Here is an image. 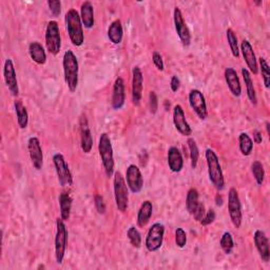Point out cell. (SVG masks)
<instances>
[{"instance_id":"38","label":"cell","mask_w":270,"mask_h":270,"mask_svg":"<svg viewBox=\"0 0 270 270\" xmlns=\"http://www.w3.org/2000/svg\"><path fill=\"white\" fill-rule=\"evenodd\" d=\"M260 68H261V74H262V77L264 80V85L266 89H269V85H270V69L268 63L266 61L265 58H260Z\"/></svg>"},{"instance_id":"43","label":"cell","mask_w":270,"mask_h":270,"mask_svg":"<svg viewBox=\"0 0 270 270\" xmlns=\"http://www.w3.org/2000/svg\"><path fill=\"white\" fill-rule=\"evenodd\" d=\"M152 60H153V63H154V66L160 70V71H164V60H163V57H162V55L158 53L157 51L153 52L152 54Z\"/></svg>"},{"instance_id":"24","label":"cell","mask_w":270,"mask_h":270,"mask_svg":"<svg viewBox=\"0 0 270 270\" xmlns=\"http://www.w3.org/2000/svg\"><path fill=\"white\" fill-rule=\"evenodd\" d=\"M80 19L86 29H92L94 26V7L90 1L82 2L80 7Z\"/></svg>"},{"instance_id":"1","label":"cell","mask_w":270,"mask_h":270,"mask_svg":"<svg viewBox=\"0 0 270 270\" xmlns=\"http://www.w3.org/2000/svg\"><path fill=\"white\" fill-rule=\"evenodd\" d=\"M62 66H63V75L64 81H66L69 90L73 93L76 91L78 85V60L75 56L73 51L68 50L63 55L62 59Z\"/></svg>"},{"instance_id":"40","label":"cell","mask_w":270,"mask_h":270,"mask_svg":"<svg viewBox=\"0 0 270 270\" xmlns=\"http://www.w3.org/2000/svg\"><path fill=\"white\" fill-rule=\"evenodd\" d=\"M205 214H206V208H205L204 204L199 203V205L197 206V208L194 209V211H193V213L191 214V216L194 218L195 221L201 222V221L204 219Z\"/></svg>"},{"instance_id":"31","label":"cell","mask_w":270,"mask_h":270,"mask_svg":"<svg viewBox=\"0 0 270 270\" xmlns=\"http://www.w3.org/2000/svg\"><path fill=\"white\" fill-rule=\"evenodd\" d=\"M239 145H240V151L244 156H249L251 152H253L254 142L247 133L243 132L239 135Z\"/></svg>"},{"instance_id":"34","label":"cell","mask_w":270,"mask_h":270,"mask_svg":"<svg viewBox=\"0 0 270 270\" xmlns=\"http://www.w3.org/2000/svg\"><path fill=\"white\" fill-rule=\"evenodd\" d=\"M188 147L190 150V160H191V167L192 169H195L198 166V162H199V157H200V151H199V147L195 143V141L193 138H189L188 139Z\"/></svg>"},{"instance_id":"10","label":"cell","mask_w":270,"mask_h":270,"mask_svg":"<svg viewBox=\"0 0 270 270\" xmlns=\"http://www.w3.org/2000/svg\"><path fill=\"white\" fill-rule=\"evenodd\" d=\"M53 164L56 170V174L58 178L59 184L64 187V186H71L73 184V178L69 166L66 163V160L62 154L56 153L53 156Z\"/></svg>"},{"instance_id":"5","label":"cell","mask_w":270,"mask_h":270,"mask_svg":"<svg viewBox=\"0 0 270 270\" xmlns=\"http://www.w3.org/2000/svg\"><path fill=\"white\" fill-rule=\"evenodd\" d=\"M113 185H114V198L116 207L120 212H126L129 203L128 187L126 185L124 176L118 171L114 173Z\"/></svg>"},{"instance_id":"7","label":"cell","mask_w":270,"mask_h":270,"mask_svg":"<svg viewBox=\"0 0 270 270\" xmlns=\"http://www.w3.org/2000/svg\"><path fill=\"white\" fill-rule=\"evenodd\" d=\"M45 46L52 55H57L61 48L59 25L55 20L49 21L45 29Z\"/></svg>"},{"instance_id":"41","label":"cell","mask_w":270,"mask_h":270,"mask_svg":"<svg viewBox=\"0 0 270 270\" xmlns=\"http://www.w3.org/2000/svg\"><path fill=\"white\" fill-rule=\"evenodd\" d=\"M216 220V212H214L213 209H210L208 211H206V214H205L204 219L201 221V224L203 226H207L211 223H213V221Z\"/></svg>"},{"instance_id":"21","label":"cell","mask_w":270,"mask_h":270,"mask_svg":"<svg viewBox=\"0 0 270 270\" xmlns=\"http://www.w3.org/2000/svg\"><path fill=\"white\" fill-rule=\"evenodd\" d=\"M255 244L259 251V255L265 263L269 262L270 259V249H269V241L262 230H257L255 232Z\"/></svg>"},{"instance_id":"2","label":"cell","mask_w":270,"mask_h":270,"mask_svg":"<svg viewBox=\"0 0 270 270\" xmlns=\"http://www.w3.org/2000/svg\"><path fill=\"white\" fill-rule=\"evenodd\" d=\"M66 26L70 40L75 46H80L85 40L80 16L75 8H71L66 14Z\"/></svg>"},{"instance_id":"23","label":"cell","mask_w":270,"mask_h":270,"mask_svg":"<svg viewBox=\"0 0 270 270\" xmlns=\"http://www.w3.org/2000/svg\"><path fill=\"white\" fill-rule=\"evenodd\" d=\"M168 166L169 169L174 172L179 173L182 171L184 167V160L181 151L176 147H170L168 150Z\"/></svg>"},{"instance_id":"30","label":"cell","mask_w":270,"mask_h":270,"mask_svg":"<svg viewBox=\"0 0 270 270\" xmlns=\"http://www.w3.org/2000/svg\"><path fill=\"white\" fill-rule=\"evenodd\" d=\"M242 75H243L244 78V82L246 86V90H247V96L250 100V102L253 105H257L258 104V97H257V93H256V89L254 86V81L251 79V75L247 69L243 68L242 69Z\"/></svg>"},{"instance_id":"35","label":"cell","mask_w":270,"mask_h":270,"mask_svg":"<svg viewBox=\"0 0 270 270\" xmlns=\"http://www.w3.org/2000/svg\"><path fill=\"white\" fill-rule=\"evenodd\" d=\"M220 245L226 255H230L232 253V250H234L235 247V243L230 232H225V234L223 235L220 241Z\"/></svg>"},{"instance_id":"28","label":"cell","mask_w":270,"mask_h":270,"mask_svg":"<svg viewBox=\"0 0 270 270\" xmlns=\"http://www.w3.org/2000/svg\"><path fill=\"white\" fill-rule=\"evenodd\" d=\"M29 54L34 62L37 64H44L46 61V54L43 46L37 41L31 42L29 45Z\"/></svg>"},{"instance_id":"37","label":"cell","mask_w":270,"mask_h":270,"mask_svg":"<svg viewBox=\"0 0 270 270\" xmlns=\"http://www.w3.org/2000/svg\"><path fill=\"white\" fill-rule=\"evenodd\" d=\"M127 237L130 241V243L135 248H139L142 245V236L139 231L135 227H130L127 231Z\"/></svg>"},{"instance_id":"14","label":"cell","mask_w":270,"mask_h":270,"mask_svg":"<svg viewBox=\"0 0 270 270\" xmlns=\"http://www.w3.org/2000/svg\"><path fill=\"white\" fill-rule=\"evenodd\" d=\"M27 150L33 167L36 170H40L43 165V153L39 139L34 136L30 137L27 141Z\"/></svg>"},{"instance_id":"3","label":"cell","mask_w":270,"mask_h":270,"mask_svg":"<svg viewBox=\"0 0 270 270\" xmlns=\"http://www.w3.org/2000/svg\"><path fill=\"white\" fill-rule=\"evenodd\" d=\"M206 161L208 166V175L209 180L212 183V185L218 190H223L225 188V180L224 174H223L219 157L211 149H207L206 150Z\"/></svg>"},{"instance_id":"36","label":"cell","mask_w":270,"mask_h":270,"mask_svg":"<svg viewBox=\"0 0 270 270\" xmlns=\"http://www.w3.org/2000/svg\"><path fill=\"white\" fill-rule=\"evenodd\" d=\"M226 34H227V39H228V43L230 45V50H231L232 55H234L236 58H239L240 50H239V44H238V37H237L236 33L232 29H228Z\"/></svg>"},{"instance_id":"39","label":"cell","mask_w":270,"mask_h":270,"mask_svg":"<svg viewBox=\"0 0 270 270\" xmlns=\"http://www.w3.org/2000/svg\"><path fill=\"white\" fill-rule=\"evenodd\" d=\"M175 243L180 248H184L187 244V235L183 228H178L175 230Z\"/></svg>"},{"instance_id":"13","label":"cell","mask_w":270,"mask_h":270,"mask_svg":"<svg viewBox=\"0 0 270 270\" xmlns=\"http://www.w3.org/2000/svg\"><path fill=\"white\" fill-rule=\"evenodd\" d=\"M127 185L132 193H139L143 189L144 178L141 170L135 165H130L126 171Z\"/></svg>"},{"instance_id":"45","label":"cell","mask_w":270,"mask_h":270,"mask_svg":"<svg viewBox=\"0 0 270 270\" xmlns=\"http://www.w3.org/2000/svg\"><path fill=\"white\" fill-rule=\"evenodd\" d=\"M149 101H150L151 113L155 114L156 111H157V108H158V99H157L155 92H150V94H149Z\"/></svg>"},{"instance_id":"20","label":"cell","mask_w":270,"mask_h":270,"mask_svg":"<svg viewBox=\"0 0 270 270\" xmlns=\"http://www.w3.org/2000/svg\"><path fill=\"white\" fill-rule=\"evenodd\" d=\"M126 100V92H125V81L122 77H117L115 79L114 86H113V93H112V108L114 110L122 109L125 105Z\"/></svg>"},{"instance_id":"33","label":"cell","mask_w":270,"mask_h":270,"mask_svg":"<svg viewBox=\"0 0 270 270\" xmlns=\"http://www.w3.org/2000/svg\"><path fill=\"white\" fill-rule=\"evenodd\" d=\"M251 171H253L254 178L257 182L258 185H262L264 183V179H265V170L264 167L262 165V163L256 161L251 165Z\"/></svg>"},{"instance_id":"22","label":"cell","mask_w":270,"mask_h":270,"mask_svg":"<svg viewBox=\"0 0 270 270\" xmlns=\"http://www.w3.org/2000/svg\"><path fill=\"white\" fill-rule=\"evenodd\" d=\"M224 76L225 80L227 82V86L232 93V95L239 97L242 94V87H241V82L240 78L238 76V73L234 68H227L224 72Z\"/></svg>"},{"instance_id":"6","label":"cell","mask_w":270,"mask_h":270,"mask_svg":"<svg viewBox=\"0 0 270 270\" xmlns=\"http://www.w3.org/2000/svg\"><path fill=\"white\" fill-rule=\"evenodd\" d=\"M68 232L64 221L60 218L56 220V235H55V257H56L57 264L61 265L64 258V253L67 248Z\"/></svg>"},{"instance_id":"44","label":"cell","mask_w":270,"mask_h":270,"mask_svg":"<svg viewBox=\"0 0 270 270\" xmlns=\"http://www.w3.org/2000/svg\"><path fill=\"white\" fill-rule=\"evenodd\" d=\"M48 5L50 11L54 16H59L61 13V2L56 0V1H48Z\"/></svg>"},{"instance_id":"49","label":"cell","mask_w":270,"mask_h":270,"mask_svg":"<svg viewBox=\"0 0 270 270\" xmlns=\"http://www.w3.org/2000/svg\"><path fill=\"white\" fill-rule=\"evenodd\" d=\"M262 3H263L262 1H258V2H256V4H257V5H261V4H262Z\"/></svg>"},{"instance_id":"9","label":"cell","mask_w":270,"mask_h":270,"mask_svg":"<svg viewBox=\"0 0 270 270\" xmlns=\"http://www.w3.org/2000/svg\"><path fill=\"white\" fill-rule=\"evenodd\" d=\"M228 211L232 224L236 228H240L243 221V213L238 191L235 188H231L228 192Z\"/></svg>"},{"instance_id":"32","label":"cell","mask_w":270,"mask_h":270,"mask_svg":"<svg viewBox=\"0 0 270 270\" xmlns=\"http://www.w3.org/2000/svg\"><path fill=\"white\" fill-rule=\"evenodd\" d=\"M199 191L195 188L189 189L187 193V200H186V207H187V210L189 211L190 214L193 213L194 209L197 208L199 205Z\"/></svg>"},{"instance_id":"48","label":"cell","mask_w":270,"mask_h":270,"mask_svg":"<svg viewBox=\"0 0 270 270\" xmlns=\"http://www.w3.org/2000/svg\"><path fill=\"white\" fill-rule=\"evenodd\" d=\"M216 202H217V205L218 206H222L223 205V199L222 197H220V194L217 195V198H216Z\"/></svg>"},{"instance_id":"19","label":"cell","mask_w":270,"mask_h":270,"mask_svg":"<svg viewBox=\"0 0 270 270\" xmlns=\"http://www.w3.org/2000/svg\"><path fill=\"white\" fill-rule=\"evenodd\" d=\"M241 51H242V54H243L244 60L246 61L247 67L249 68L250 72L255 74V75H257L258 72H259L257 57H256L253 45H251V43L247 39H244L243 41H242Z\"/></svg>"},{"instance_id":"47","label":"cell","mask_w":270,"mask_h":270,"mask_svg":"<svg viewBox=\"0 0 270 270\" xmlns=\"http://www.w3.org/2000/svg\"><path fill=\"white\" fill-rule=\"evenodd\" d=\"M254 141L256 144H261L263 141V137H262V134H261V132L259 131H255L254 132Z\"/></svg>"},{"instance_id":"17","label":"cell","mask_w":270,"mask_h":270,"mask_svg":"<svg viewBox=\"0 0 270 270\" xmlns=\"http://www.w3.org/2000/svg\"><path fill=\"white\" fill-rule=\"evenodd\" d=\"M143 83L144 76L142 70L138 67H134L132 70V102L134 106H138L142 100Z\"/></svg>"},{"instance_id":"42","label":"cell","mask_w":270,"mask_h":270,"mask_svg":"<svg viewBox=\"0 0 270 270\" xmlns=\"http://www.w3.org/2000/svg\"><path fill=\"white\" fill-rule=\"evenodd\" d=\"M94 203H95V207H96L98 213L104 214L106 212V204H105L104 199H102L101 195H99V194L95 195Z\"/></svg>"},{"instance_id":"11","label":"cell","mask_w":270,"mask_h":270,"mask_svg":"<svg viewBox=\"0 0 270 270\" xmlns=\"http://www.w3.org/2000/svg\"><path fill=\"white\" fill-rule=\"evenodd\" d=\"M189 104L200 119L202 120L207 119L208 110H207V105H206V99H205L203 93L200 90L193 89L190 91Z\"/></svg>"},{"instance_id":"15","label":"cell","mask_w":270,"mask_h":270,"mask_svg":"<svg viewBox=\"0 0 270 270\" xmlns=\"http://www.w3.org/2000/svg\"><path fill=\"white\" fill-rule=\"evenodd\" d=\"M3 77H4V81L6 83V87L8 88V91L12 93V95L13 96L19 95V88H18L16 71L14 68V63H13L12 59H10V58L4 61Z\"/></svg>"},{"instance_id":"4","label":"cell","mask_w":270,"mask_h":270,"mask_svg":"<svg viewBox=\"0 0 270 270\" xmlns=\"http://www.w3.org/2000/svg\"><path fill=\"white\" fill-rule=\"evenodd\" d=\"M98 151L106 175L108 178H111L114 173V156L112 144H111L110 136L107 133H102L99 137Z\"/></svg>"},{"instance_id":"16","label":"cell","mask_w":270,"mask_h":270,"mask_svg":"<svg viewBox=\"0 0 270 270\" xmlns=\"http://www.w3.org/2000/svg\"><path fill=\"white\" fill-rule=\"evenodd\" d=\"M173 124L178 132L182 135L190 136L192 134V129L186 120L184 109L181 105H176L173 108Z\"/></svg>"},{"instance_id":"29","label":"cell","mask_w":270,"mask_h":270,"mask_svg":"<svg viewBox=\"0 0 270 270\" xmlns=\"http://www.w3.org/2000/svg\"><path fill=\"white\" fill-rule=\"evenodd\" d=\"M14 107L18 126H19L20 129H25L27 127V124H29V115H27L26 108L23 106L22 101L19 99L14 102Z\"/></svg>"},{"instance_id":"27","label":"cell","mask_w":270,"mask_h":270,"mask_svg":"<svg viewBox=\"0 0 270 270\" xmlns=\"http://www.w3.org/2000/svg\"><path fill=\"white\" fill-rule=\"evenodd\" d=\"M123 36H124V31H123L122 21H120L119 19H116L109 26L108 37L110 41L113 44H119L123 40Z\"/></svg>"},{"instance_id":"46","label":"cell","mask_w":270,"mask_h":270,"mask_svg":"<svg viewBox=\"0 0 270 270\" xmlns=\"http://www.w3.org/2000/svg\"><path fill=\"white\" fill-rule=\"evenodd\" d=\"M170 87H171V90H172L173 92H176V91H178V90L180 89V87H181V81H180V79H179L178 76L173 75V76L171 77Z\"/></svg>"},{"instance_id":"25","label":"cell","mask_w":270,"mask_h":270,"mask_svg":"<svg viewBox=\"0 0 270 270\" xmlns=\"http://www.w3.org/2000/svg\"><path fill=\"white\" fill-rule=\"evenodd\" d=\"M152 212H153V206L152 203L150 201H145L141 208L138 210L137 213V225L138 227L144 228L149 221H150L151 217H152Z\"/></svg>"},{"instance_id":"18","label":"cell","mask_w":270,"mask_h":270,"mask_svg":"<svg viewBox=\"0 0 270 270\" xmlns=\"http://www.w3.org/2000/svg\"><path fill=\"white\" fill-rule=\"evenodd\" d=\"M79 132H80V146L81 150L85 153H90L93 147V138L89 128L88 119L82 115L79 120Z\"/></svg>"},{"instance_id":"12","label":"cell","mask_w":270,"mask_h":270,"mask_svg":"<svg viewBox=\"0 0 270 270\" xmlns=\"http://www.w3.org/2000/svg\"><path fill=\"white\" fill-rule=\"evenodd\" d=\"M173 20H174V25H175V31H176V33H178V36L180 37L183 45H185V46L190 45L191 33H190V30H189L187 23L185 22V19H184L181 10L178 6L174 8Z\"/></svg>"},{"instance_id":"26","label":"cell","mask_w":270,"mask_h":270,"mask_svg":"<svg viewBox=\"0 0 270 270\" xmlns=\"http://www.w3.org/2000/svg\"><path fill=\"white\" fill-rule=\"evenodd\" d=\"M72 198L69 192L62 191L59 195V206H60V218L66 222L69 221L72 208Z\"/></svg>"},{"instance_id":"8","label":"cell","mask_w":270,"mask_h":270,"mask_svg":"<svg viewBox=\"0 0 270 270\" xmlns=\"http://www.w3.org/2000/svg\"><path fill=\"white\" fill-rule=\"evenodd\" d=\"M165 236V226L161 223H155L149 229L146 237V248L150 253H155L163 246Z\"/></svg>"}]
</instances>
